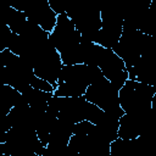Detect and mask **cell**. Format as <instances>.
<instances>
[{"instance_id":"6da1fadb","label":"cell","mask_w":156,"mask_h":156,"mask_svg":"<svg viewBox=\"0 0 156 156\" xmlns=\"http://www.w3.org/2000/svg\"><path fill=\"white\" fill-rule=\"evenodd\" d=\"M102 72L98 66L77 63L63 65L54 90L55 96H80L84 95L88 85L101 79Z\"/></svg>"},{"instance_id":"7a4b0ae2","label":"cell","mask_w":156,"mask_h":156,"mask_svg":"<svg viewBox=\"0 0 156 156\" xmlns=\"http://www.w3.org/2000/svg\"><path fill=\"white\" fill-rule=\"evenodd\" d=\"M45 145L39 140L35 129L11 127L6 130V140L0 144L2 156H43Z\"/></svg>"},{"instance_id":"3957f363","label":"cell","mask_w":156,"mask_h":156,"mask_svg":"<svg viewBox=\"0 0 156 156\" xmlns=\"http://www.w3.org/2000/svg\"><path fill=\"white\" fill-rule=\"evenodd\" d=\"M156 87L127 79L118 90L119 106L124 112H151Z\"/></svg>"},{"instance_id":"277c9868","label":"cell","mask_w":156,"mask_h":156,"mask_svg":"<svg viewBox=\"0 0 156 156\" xmlns=\"http://www.w3.org/2000/svg\"><path fill=\"white\" fill-rule=\"evenodd\" d=\"M58 106L57 118L65 119L71 123H77L84 119L96 123L102 115V110L96 105L85 100L83 95L80 96H56Z\"/></svg>"},{"instance_id":"5b68a950","label":"cell","mask_w":156,"mask_h":156,"mask_svg":"<svg viewBox=\"0 0 156 156\" xmlns=\"http://www.w3.org/2000/svg\"><path fill=\"white\" fill-rule=\"evenodd\" d=\"M30 66L37 77L49 82L54 88L57 87V79L63 65L58 51L50 40V35L32 58Z\"/></svg>"},{"instance_id":"8992f818","label":"cell","mask_w":156,"mask_h":156,"mask_svg":"<svg viewBox=\"0 0 156 156\" xmlns=\"http://www.w3.org/2000/svg\"><path fill=\"white\" fill-rule=\"evenodd\" d=\"M33 74L32 66L15 54L11 56L6 66L0 67V79L2 84L11 85L20 93H23L30 87V78Z\"/></svg>"},{"instance_id":"52a82bcc","label":"cell","mask_w":156,"mask_h":156,"mask_svg":"<svg viewBox=\"0 0 156 156\" xmlns=\"http://www.w3.org/2000/svg\"><path fill=\"white\" fill-rule=\"evenodd\" d=\"M83 96L102 111H115L121 107L118 101V89L105 77L88 85Z\"/></svg>"},{"instance_id":"ba28073f","label":"cell","mask_w":156,"mask_h":156,"mask_svg":"<svg viewBox=\"0 0 156 156\" xmlns=\"http://www.w3.org/2000/svg\"><path fill=\"white\" fill-rule=\"evenodd\" d=\"M101 16V27L98 34V44L104 48L112 49L119 40L123 27V16L119 10H116L111 6H106L100 11Z\"/></svg>"},{"instance_id":"9c48e42d","label":"cell","mask_w":156,"mask_h":156,"mask_svg":"<svg viewBox=\"0 0 156 156\" xmlns=\"http://www.w3.org/2000/svg\"><path fill=\"white\" fill-rule=\"evenodd\" d=\"M80 33L66 15V12L57 15L56 24L50 32V40L58 54L65 52L80 43Z\"/></svg>"},{"instance_id":"30bf717a","label":"cell","mask_w":156,"mask_h":156,"mask_svg":"<svg viewBox=\"0 0 156 156\" xmlns=\"http://www.w3.org/2000/svg\"><path fill=\"white\" fill-rule=\"evenodd\" d=\"M98 67L102 72L104 77L108 79L118 90L128 79V72L123 60L113 52L112 49H106Z\"/></svg>"},{"instance_id":"8fae6325","label":"cell","mask_w":156,"mask_h":156,"mask_svg":"<svg viewBox=\"0 0 156 156\" xmlns=\"http://www.w3.org/2000/svg\"><path fill=\"white\" fill-rule=\"evenodd\" d=\"M23 12L28 21L38 24L46 32H51L56 24L57 15L50 7L48 0H26Z\"/></svg>"},{"instance_id":"7c38bea8","label":"cell","mask_w":156,"mask_h":156,"mask_svg":"<svg viewBox=\"0 0 156 156\" xmlns=\"http://www.w3.org/2000/svg\"><path fill=\"white\" fill-rule=\"evenodd\" d=\"M151 112H124L118 119V138L135 139L141 136L149 124Z\"/></svg>"},{"instance_id":"4fadbf2b","label":"cell","mask_w":156,"mask_h":156,"mask_svg":"<svg viewBox=\"0 0 156 156\" xmlns=\"http://www.w3.org/2000/svg\"><path fill=\"white\" fill-rule=\"evenodd\" d=\"M21 101H23V98L20 91L7 84L0 85V117L7 115L9 111Z\"/></svg>"},{"instance_id":"5bb4252c","label":"cell","mask_w":156,"mask_h":156,"mask_svg":"<svg viewBox=\"0 0 156 156\" xmlns=\"http://www.w3.org/2000/svg\"><path fill=\"white\" fill-rule=\"evenodd\" d=\"M21 94H22V98L26 101V104L44 112V111H46V107H48V100L52 96L54 93L43 91V90L29 87L27 90H24Z\"/></svg>"},{"instance_id":"9a60e30c","label":"cell","mask_w":156,"mask_h":156,"mask_svg":"<svg viewBox=\"0 0 156 156\" xmlns=\"http://www.w3.org/2000/svg\"><path fill=\"white\" fill-rule=\"evenodd\" d=\"M56 119H57L56 116H54V115L49 113L48 111H45V112L40 116L39 121H38V123H37V126H35L37 135H38L39 140H40L45 146H46V144H48V141H49V134H50V132H51V129H52V126H54V123L56 122Z\"/></svg>"},{"instance_id":"2e32d148","label":"cell","mask_w":156,"mask_h":156,"mask_svg":"<svg viewBox=\"0 0 156 156\" xmlns=\"http://www.w3.org/2000/svg\"><path fill=\"white\" fill-rule=\"evenodd\" d=\"M84 50H85V41L83 39H80V43L78 45L60 54L62 65L84 63Z\"/></svg>"},{"instance_id":"e0dca14e","label":"cell","mask_w":156,"mask_h":156,"mask_svg":"<svg viewBox=\"0 0 156 156\" xmlns=\"http://www.w3.org/2000/svg\"><path fill=\"white\" fill-rule=\"evenodd\" d=\"M26 21H27V17H26V15H24L23 11L13 10V12H12L10 20H9L7 26H9V28L11 29L12 33L18 34V33L22 30V28H23Z\"/></svg>"},{"instance_id":"ac0fdd59","label":"cell","mask_w":156,"mask_h":156,"mask_svg":"<svg viewBox=\"0 0 156 156\" xmlns=\"http://www.w3.org/2000/svg\"><path fill=\"white\" fill-rule=\"evenodd\" d=\"M13 10L15 9H12L10 6L7 0H0V26L9 23V20L11 17Z\"/></svg>"},{"instance_id":"d6986e66","label":"cell","mask_w":156,"mask_h":156,"mask_svg":"<svg viewBox=\"0 0 156 156\" xmlns=\"http://www.w3.org/2000/svg\"><path fill=\"white\" fill-rule=\"evenodd\" d=\"M30 87L35 88V89H39V90H43V91H50V93H54V90H55V88L49 82L37 77L35 74H33L32 78H30Z\"/></svg>"},{"instance_id":"ffe728a7","label":"cell","mask_w":156,"mask_h":156,"mask_svg":"<svg viewBox=\"0 0 156 156\" xmlns=\"http://www.w3.org/2000/svg\"><path fill=\"white\" fill-rule=\"evenodd\" d=\"M93 128L94 123H91L88 119H84L73 124V134H88L93 130Z\"/></svg>"},{"instance_id":"44dd1931","label":"cell","mask_w":156,"mask_h":156,"mask_svg":"<svg viewBox=\"0 0 156 156\" xmlns=\"http://www.w3.org/2000/svg\"><path fill=\"white\" fill-rule=\"evenodd\" d=\"M11 35H12V32L9 28L7 24L0 26V51L7 49V45H9Z\"/></svg>"},{"instance_id":"7402d4cb","label":"cell","mask_w":156,"mask_h":156,"mask_svg":"<svg viewBox=\"0 0 156 156\" xmlns=\"http://www.w3.org/2000/svg\"><path fill=\"white\" fill-rule=\"evenodd\" d=\"M50 7L54 10V12L56 15H60V13H63L66 12L71 0H48Z\"/></svg>"},{"instance_id":"603a6c76","label":"cell","mask_w":156,"mask_h":156,"mask_svg":"<svg viewBox=\"0 0 156 156\" xmlns=\"http://www.w3.org/2000/svg\"><path fill=\"white\" fill-rule=\"evenodd\" d=\"M12 55L13 54L10 51V49H5V50L0 51V67L6 66L9 63V61H10V58H11Z\"/></svg>"},{"instance_id":"cb8c5ba5","label":"cell","mask_w":156,"mask_h":156,"mask_svg":"<svg viewBox=\"0 0 156 156\" xmlns=\"http://www.w3.org/2000/svg\"><path fill=\"white\" fill-rule=\"evenodd\" d=\"M7 2L10 4V6H11L12 9L18 10V11H23L26 0H7Z\"/></svg>"},{"instance_id":"d4e9b609","label":"cell","mask_w":156,"mask_h":156,"mask_svg":"<svg viewBox=\"0 0 156 156\" xmlns=\"http://www.w3.org/2000/svg\"><path fill=\"white\" fill-rule=\"evenodd\" d=\"M5 140H6V132H5L4 129L0 128V144L4 143Z\"/></svg>"}]
</instances>
